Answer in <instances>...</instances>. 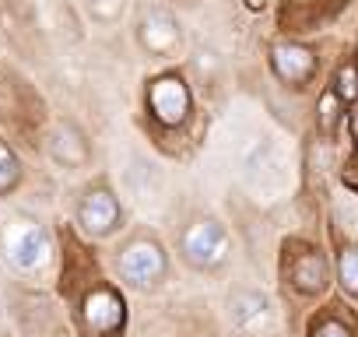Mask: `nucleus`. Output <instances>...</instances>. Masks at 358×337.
Returning a JSON list of instances; mask_svg holds the SVG:
<instances>
[{"instance_id":"obj_1","label":"nucleus","mask_w":358,"mask_h":337,"mask_svg":"<svg viewBox=\"0 0 358 337\" xmlns=\"http://www.w3.org/2000/svg\"><path fill=\"white\" fill-rule=\"evenodd\" d=\"M190 109H194V95H190V85L179 78V74H158L148 85V113L162 127L187 123Z\"/></svg>"},{"instance_id":"obj_2","label":"nucleus","mask_w":358,"mask_h":337,"mask_svg":"<svg viewBox=\"0 0 358 337\" xmlns=\"http://www.w3.org/2000/svg\"><path fill=\"white\" fill-rule=\"evenodd\" d=\"M183 257L194 267H201V271L222 267L225 257H229V236H225V229L218 222H211V218H197L183 232Z\"/></svg>"},{"instance_id":"obj_3","label":"nucleus","mask_w":358,"mask_h":337,"mask_svg":"<svg viewBox=\"0 0 358 337\" xmlns=\"http://www.w3.org/2000/svg\"><path fill=\"white\" fill-rule=\"evenodd\" d=\"M137 43L151 57H172L183 46V29L169 8H148L137 22Z\"/></svg>"},{"instance_id":"obj_4","label":"nucleus","mask_w":358,"mask_h":337,"mask_svg":"<svg viewBox=\"0 0 358 337\" xmlns=\"http://www.w3.org/2000/svg\"><path fill=\"white\" fill-rule=\"evenodd\" d=\"M123 316H127L123 302H120V295L113 288H95L81 302V323L95 337H113L123 327Z\"/></svg>"},{"instance_id":"obj_5","label":"nucleus","mask_w":358,"mask_h":337,"mask_svg":"<svg viewBox=\"0 0 358 337\" xmlns=\"http://www.w3.org/2000/svg\"><path fill=\"white\" fill-rule=\"evenodd\" d=\"M120 274L130 285H151V281H158L165 274V253H162V246L151 243V239L130 243L120 253Z\"/></svg>"},{"instance_id":"obj_6","label":"nucleus","mask_w":358,"mask_h":337,"mask_svg":"<svg viewBox=\"0 0 358 337\" xmlns=\"http://www.w3.org/2000/svg\"><path fill=\"white\" fill-rule=\"evenodd\" d=\"M8 257L15 267L22 271H36L46 264L50 257V239L46 232L36 225V222H18L11 232H8Z\"/></svg>"},{"instance_id":"obj_7","label":"nucleus","mask_w":358,"mask_h":337,"mask_svg":"<svg viewBox=\"0 0 358 337\" xmlns=\"http://www.w3.org/2000/svg\"><path fill=\"white\" fill-rule=\"evenodd\" d=\"M78 218L85 225V232L92 236H109L116 225H120V204L116 197L106 190V187H92L78 208Z\"/></svg>"},{"instance_id":"obj_8","label":"nucleus","mask_w":358,"mask_h":337,"mask_svg":"<svg viewBox=\"0 0 358 337\" xmlns=\"http://www.w3.org/2000/svg\"><path fill=\"white\" fill-rule=\"evenodd\" d=\"M271 67H274V74L281 78V81H288V85H306L309 78H313V71H316V57H313V50L309 46H299V43H278L274 50H271Z\"/></svg>"},{"instance_id":"obj_9","label":"nucleus","mask_w":358,"mask_h":337,"mask_svg":"<svg viewBox=\"0 0 358 337\" xmlns=\"http://www.w3.org/2000/svg\"><path fill=\"white\" fill-rule=\"evenodd\" d=\"M46 148H50L53 162H60V165H67V168L85 165L88 155H92V151H88V137H85L74 123H67V120L53 123V130H50V137H46Z\"/></svg>"},{"instance_id":"obj_10","label":"nucleus","mask_w":358,"mask_h":337,"mask_svg":"<svg viewBox=\"0 0 358 337\" xmlns=\"http://www.w3.org/2000/svg\"><path fill=\"white\" fill-rule=\"evenodd\" d=\"M288 278L299 292L306 295H316L327 288V264H323V253L309 250V246H299L295 257L288 260Z\"/></svg>"},{"instance_id":"obj_11","label":"nucleus","mask_w":358,"mask_h":337,"mask_svg":"<svg viewBox=\"0 0 358 337\" xmlns=\"http://www.w3.org/2000/svg\"><path fill=\"white\" fill-rule=\"evenodd\" d=\"M264 316H267V299L260 292H239L232 299V320L239 327H250V323H257Z\"/></svg>"},{"instance_id":"obj_12","label":"nucleus","mask_w":358,"mask_h":337,"mask_svg":"<svg viewBox=\"0 0 358 337\" xmlns=\"http://www.w3.org/2000/svg\"><path fill=\"white\" fill-rule=\"evenodd\" d=\"M341 99L334 95V88H327L323 95H320V102H316V123H320V134L323 137H334V130H337V123H341Z\"/></svg>"},{"instance_id":"obj_13","label":"nucleus","mask_w":358,"mask_h":337,"mask_svg":"<svg viewBox=\"0 0 358 337\" xmlns=\"http://www.w3.org/2000/svg\"><path fill=\"white\" fill-rule=\"evenodd\" d=\"M85 8H88V15H92L99 25H113V22H120L127 0H85Z\"/></svg>"},{"instance_id":"obj_14","label":"nucleus","mask_w":358,"mask_h":337,"mask_svg":"<svg viewBox=\"0 0 358 337\" xmlns=\"http://www.w3.org/2000/svg\"><path fill=\"white\" fill-rule=\"evenodd\" d=\"M18 180H22V165H18L15 151L8 144H0V194H8Z\"/></svg>"},{"instance_id":"obj_15","label":"nucleus","mask_w":358,"mask_h":337,"mask_svg":"<svg viewBox=\"0 0 358 337\" xmlns=\"http://www.w3.org/2000/svg\"><path fill=\"white\" fill-rule=\"evenodd\" d=\"M334 95H337L341 102H355V99H358V67H355V64H348V67L337 71V78H334Z\"/></svg>"},{"instance_id":"obj_16","label":"nucleus","mask_w":358,"mask_h":337,"mask_svg":"<svg viewBox=\"0 0 358 337\" xmlns=\"http://www.w3.org/2000/svg\"><path fill=\"white\" fill-rule=\"evenodd\" d=\"M341 285L358 295V250L355 246H348L341 253Z\"/></svg>"},{"instance_id":"obj_17","label":"nucleus","mask_w":358,"mask_h":337,"mask_svg":"<svg viewBox=\"0 0 358 337\" xmlns=\"http://www.w3.org/2000/svg\"><path fill=\"white\" fill-rule=\"evenodd\" d=\"M313 337H351V334H348L344 323H337V320H323V323L313 330Z\"/></svg>"},{"instance_id":"obj_18","label":"nucleus","mask_w":358,"mask_h":337,"mask_svg":"<svg viewBox=\"0 0 358 337\" xmlns=\"http://www.w3.org/2000/svg\"><path fill=\"white\" fill-rule=\"evenodd\" d=\"M246 4H250V8L257 11V8H264V0H246Z\"/></svg>"}]
</instances>
